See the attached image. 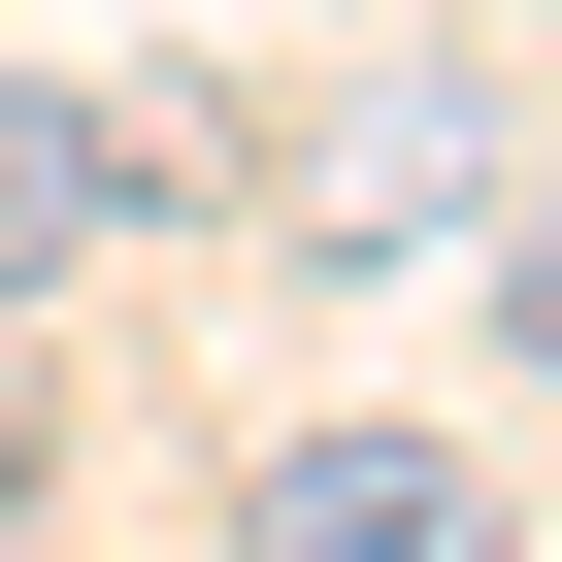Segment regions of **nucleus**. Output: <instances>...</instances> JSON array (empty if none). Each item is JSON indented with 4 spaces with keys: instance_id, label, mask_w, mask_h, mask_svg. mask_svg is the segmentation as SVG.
Returning <instances> with one entry per match:
<instances>
[{
    "instance_id": "nucleus-4",
    "label": "nucleus",
    "mask_w": 562,
    "mask_h": 562,
    "mask_svg": "<svg viewBox=\"0 0 562 562\" xmlns=\"http://www.w3.org/2000/svg\"><path fill=\"white\" fill-rule=\"evenodd\" d=\"M496 364L562 397V166H529V232H496Z\"/></svg>"
},
{
    "instance_id": "nucleus-5",
    "label": "nucleus",
    "mask_w": 562,
    "mask_h": 562,
    "mask_svg": "<svg viewBox=\"0 0 562 562\" xmlns=\"http://www.w3.org/2000/svg\"><path fill=\"white\" fill-rule=\"evenodd\" d=\"M0 496H34V463H0Z\"/></svg>"
},
{
    "instance_id": "nucleus-1",
    "label": "nucleus",
    "mask_w": 562,
    "mask_h": 562,
    "mask_svg": "<svg viewBox=\"0 0 562 562\" xmlns=\"http://www.w3.org/2000/svg\"><path fill=\"white\" fill-rule=\"evenodd\" d=\"M232 562H529L463 430H265L232 463Z\"/></svg>"
},
{
    "instance_id": "nucleus-3",
    "label": "nucleus",
    "mask_w": 562,
    "mask_h": 562,
    "mask_svg": "<svg viewBox=\"0 0 562 562\" xmlns=\"http://www.w3.org/2000/svg\"><path fill=\"white\" fill-rule=\"evenodd\" d=\"M463 166H496V133H463V100H430V67H397V100H331V166H299V199H331V232H430V199H463Z\"/></svg>"
},
{
    "instance_id": "nucleus-2",
    "label": "nucleus",
    "mask_w": 562,
    "mask_h": 562,
    "mask_svg": "<svg viewBox=\"0 0 562 562\" xmlns=\"http://www.w3.org/2000/svg\"><path fill=\"white\" fill-rule=\"evenodd\" d=\"M133 199H166V133H133V100H34V67H0V299H67Z\"/></svg>"
}]
</instances>
